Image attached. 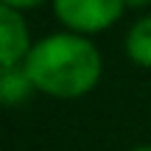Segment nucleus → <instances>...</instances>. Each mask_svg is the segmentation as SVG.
Returning a JSON list of instances; mask_svg holds the SVG:
<instances>
[{"instance_id":"f257e3e1","label":"nucleus","mask_w":151,"mask_h":151,"mask_svg":"<svg viewBox=\"0 0 151 151\" xmlns=\"http://www.w3.org/2000/svg\"><path fill=\"white\" fill-rule=\"evenodd\" d=\"M25 70L37 92L59 101H73L98 87L104 59L92 37L56 31L34 42L31 53L25 56Z\"/></svg>"},{"instance_id":"f03ea898","label":"nucleus","mask_w":151,"mask_h":151,"mask_svg":"<svg viewBox=\"0 0 151 151\" xmlns=\"http://www.w3.org/2000/svg\"><path fill=\"white\" fill-rule=\"evenodd\" d=\"M50 6L65 31L84 37L109 31L126 11L123 0H50Z\"/></svg>"},{"instance_id":"7ed1b4c3","label":"nucleus","mask_w":151,"mask_h":151,"mask_svg":"<svg viewBox=\"0 0 151 151\" xmlns=\"http://www.w3.org/2000/svg\"><path fill=\"white\" fill-rule=\"evenodd\" d=\"M31 48H34V39H31L25 11L0 3V67L22 65L25 56L31 53Z\"/></svg>"},{"instance_id":"20e7f679","label":"nucleus","mask_w":151,"mask_h":151,"mask_svg":"<svg viewBox=\"0 0 151 151\" xmlns=\"http://www.w3.org/2000/svg\"><path fill=\"white\" fill-rule=\"evenodd\" d=\"M34 92H37V87L25 70V62L0 67V106H20Z\"/></svg>"},{"instance_id":"39448f33","label":"nucleus","mask_w":151,"mask_h":151,"mask_svg":"<svg viewBox=\"0 0 151 151\" xmlns=\"http://www.w3.org/2000/svg\"><path fill=\"white\" fill-rule=\"evenodd\" d=\"M123 50L132 65L151 70V14H143L137 22H132L123 39Z\"/></svg>"},{"instance_id":"423d86ee","label":"nucleus","mask_w":151,"mask_h":151,"mask_svg":"<svg viewBox=\"0 0 151 151\" xmlns=\"http://www.w3.org/2000/svg\"><path fill=\"white\" fill-rule=\"evenodd\" d=\"M0 3L14 6V9H20V11H31V9H37V6L48 3V0H0Z\"/></svg>"},{"instance_id":"0eeeda50","label":"nucleus","mask_w":151,"mask_h":151,"mask_svg":"<svg viewBox=\"0 0 151 151\" xmlns=\"http://www.w3.org/2000/svg\"><path fill=\"white\" fill-rule=\"evenodd\" d=\"M126 9H146V6H151V0H123Z\"/></svg>"},{"instance_id":"6e6552de","label":"nucleus","mask_w":151,"mask_h":151,"mask_svg":"<svg viewBox=\"0 0 151 151\" xmlns=\"http://www.w3.org/2000/svg\"><path fill=\"white\" fill-rule=\"evenodd\" d=\"M132 151H151V146H134Z\"/></svg>"}]
</instances>
